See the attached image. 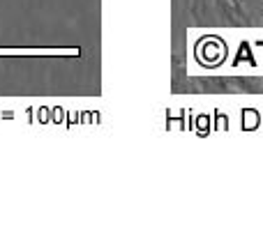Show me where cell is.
I'll return each instance as SVG.
<instances>
[{"instance_id":"obj_1","label":"cell","mask_w":263,"mask_h":230,"mask_svg":"<svg viewBox=\"0 0 263 230\" xmlns=\"http://www.w3.org/2000/svg\"><path fill=\"white\" fill-rule=\"evenodd\" d=\"M203 92H231V95H263V76H227L205 78L199 83Z\"/></svg>"},{"instance_id":"obj_2","label":"cell","mask_w":263,"mask_h":230,"mask_svg":"<svg viewBox=\"0 0 263 230\" xmlns=\"http://www.w3.org/2000/svg\"><path fill=\"white\" fill-rule=\"evenodd\" d=\"M236 3H238V0H236Z\"/></svg>"}]
</instances>
